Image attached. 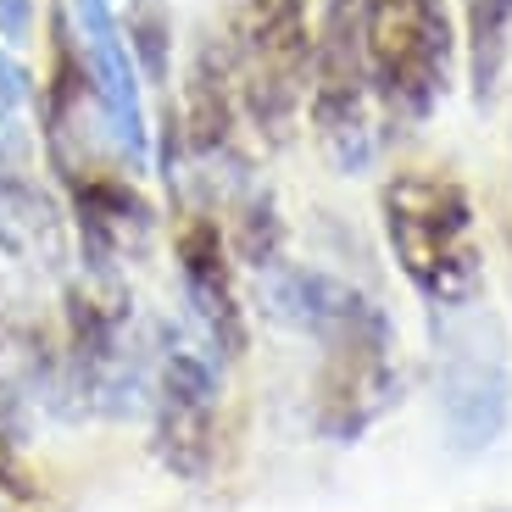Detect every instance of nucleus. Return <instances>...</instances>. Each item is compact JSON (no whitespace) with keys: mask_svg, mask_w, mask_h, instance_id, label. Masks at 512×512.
<instances>
[{"mask_svg":"<svg viewBox=\"0 0 512 512\" xmlns=\"http://www.w3.org/2000/svg\"><path fill=\"white\" fill-rule=\"evenodd\" d=\"M39 151V106H34V78L0 45V167H34Z\"/></svg>","mask_w":512,"mask_h":512,"instance_id":"obj_13","label":"nucleus"},{"mask_svg":"<svg viewBox=\"0 0 512 512\" xmlns=\"http://www.w3.org/2000/svg\"><path fill=\"white\" fill-rule=\"evenodd\" d=\"M384 245L401 279L429 301V312H457L485 301V245L468 184L440 167H401L379 190Z\"/></svg>","mask_w":512,"mask_h":512,"instance_id":"obj_1","label":"nucleus"},{"mask_svg":"<svg viewBox=\"0 0 512 512\" xmlns=\"http://www.w3.org/2000/svg\"><path fill=\"white\" fill-rule=\"evenodd\" d=\"M173 262H179L184 323L212 346L223 368H234L251 346V329H245V301L234 284V245L206 206H184L179 234H173Z\"/></svg>","mask_w":512,"mask_h":512,"instance_id":"obj_9","label":"nucleus"},{"mask_svg":"<svg viewBox=\"0 0 512 512\" xmlns=\"http://www.w3.org/2000/svg\"><path fill=\"white\" fill-rule=\"evenodd\" d=\"M512 56V0H462V73L474 106H490Z\"/></svg>","mask_w":512,"mask_h":512,"instance_id":"obj_12","label":"nucleus"},{"mask_svg":"<svg viewBox=\"0 0 512 512\" xmlns=\"http://www.w3.org/2000/svg\"><path fill=\"white\" fill-rule=\"evenodd\" d=\"M307 123L340 173H362L379 151V101H373L368 51H362V0H323L312 34Z\"/></svg>","mask_w":512,"mask_h":512,"instance_id":"obj_7","label":"nucleus"},{"mask_svg":"<svg viewBox=\"0 0 512 512\" xmlns=\"http://www.w3.org/2000/svg\"><path fill=\"white\" fill-rule=\"evenodd\" d=\"M62 6L67 23H73L78 56H84V73H90L95 106H101L106 140H112L117 162L128 173H145L156 162V140H151V117H145L140 62H134V45L123 34L117 0H62Z\"/></svg>","mask_w":512,"mask_h":512,"instance_id":"obj_8","label":"nucleus"},{"mask_svg":"<svg viewBox=\"0 0 512 512\" xmlns=\"http://www.w3.org/2000/svg\"><path fill=\"white\" fill-rule=\"evenodd\" d=\"M373 101L390 123H429L457 84V28L446 0H362Z\"/></svg>","mask_w":512,"mask_h":512,"instance_id":"obj_4","label":"nucleus"},{"mask_svg":"<svg viewBox=\"0 0 512 512\" xmlns=\"http://www.w3.org/2000/svg\"><path fill=\"white\" fill-rule=\"evenodd\" d=\"M67 223H73L78 273L90 279H128V268L156 240V206L134 184L128 167H90L67 184Z\"/></svg>","mask_w":512,"mask_h":512,"instance_id":"obj_10","label":"nucleus"},{"mask_svg":"<svg viewBox=\"0 0 512 512\" xmlns=\"http://www.w3.org/2000/svg\"><path fill=\"white\" fill-rule=\"evenodd\" d=\"M318 346V379H312V423L323 440H362L384 412L401 401L407 373H401V346L390 312L368 290L351 284L340 307L312 334Z\"/></svg>","mask_w":512,"mask_h":512,"instance_id":"obj_2","label":"nucleus"},{"mask_svg":"<svg viewBox=\"0 0 512 512\" xmlns=\"http://www.w3.org/2000/svg\"><path fill=\"white\" fill-rule=\"evenodd\" d=\"M145 412H151V451L167 474H212L223 423V362L190 323H156V368Z\"/></svg>","mask_w":512,"mask_h":512,"instance_id":"obj_6","label":"nucleus"},{"mask_svg":"<svg viewBox=\"0 0 512 512\" xmlns=\"http://www.w3.org/2000/svg\"><path fill=\"white\" fill-rule=\"evenodd\" d=\"M28 34H34V0H0V39L28 45Z\"/></svg>","mask_w":512,"mask_h":512,"instance_id":"obj_14","label":"nucleus"},{"mask_svg":"<svg viewBox=\"0 0 512 512\" xmlns=\"http://www.w3.org/2000/svg\"><path fill=\"white\" fill-rule=\"evenodd\" d=\"M0 256L28 273H62L73 256V223L34 167H0Z\"/></svg>","mask_w":512,"mask_h":512,"instance_id":"obj_11","label":"nucleus"},{"mask_svg":"<svg viewBox=\"0 0 512 512\" xmlns=\"http://www.w3.org/2000/svg\"><path fill=\"white\" fill-rule=\"evenodd\" d=\"M435 407L440 435L457 457H479L501 440L512 418V362L501 323L485 301L435 312Z\"/></svg>","mask_w":512,"mask_h":512,"instance_id":"obj_5","label":"nucleus"},{"mask_svg":"<svg viewBox=\"0 0 512 512\" xmlns=\"http://www.w3.org/2000/svg\"><path fill=\"white\" fill-rule=\"evenodd\" d=\"M312 12L307 0H223V56H229L240 112L262 145H290L307 117L312 84Z\"/></svg>","mask_w":512,"mask_h":512,"instance_id":"obj_3","label":"nucleus"},{"mask_svg":"<svg viewBox=\"0 0 512 512\" xmlns=\"http://www.w3.org/2000/svg\"><path fill=\"white\" fill-rule=\"evenodd\" d=\"M0 512H12V507H6V496H0Z\"/></svg>","mask_w":512,"mask_h":512,"instance_id":"obj_15","label":"nucleus"}]
</instances>
